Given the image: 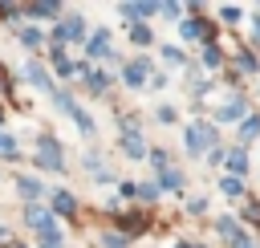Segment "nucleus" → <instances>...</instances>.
<instances>
[{"label": "nucleus", "mask_w": 260, "mask_h": 248, "mask_svg": "<svg viewBox=\"0 0 260 248\" xmlns=\"http://www.w3.org/2000/svg\"><path fill=\"white\" fill-rule=\"evenodd\" d=\"M37 167L45 171H65V154H61V142L53 134H41L37 138Z\"/></svg>", "instance_id": "nucleus-1"}, {"label": "nucleus", "mask_w": 260, "mask_h": 248, "mask_svg": "<svg viewBox=\"0 0 260 248\" xmlns=\"http://www.w3.org/2000/svg\"><path fill=\"white\" fill-rule=\"evenodd\" d=\"M211 146H215V126H207V122L187 126V150H191V154H203V150H211Z\"/></svg>", "instance_id": "nucleus-2"}, {"label": "nucleus", "mask_w": 260, "mask_h": 248, "mask_svg": "<svg viewBox=\"0 0 260 248\" xmlns=\"http://www.w3.org/2000/svg\"><path fill=\"white\" fill-rule=\"evenodd\" d=\"M53 102H57V106H61V110H65V114L77 122V130H81V134H93V118H89V114H85V110H81V106H77L69 94H61V89H57V94H53Z\"/></svg>", "instance_id": "nucleus-3"}, {"label": "nucleus", "mask_w": 260, "mask_h": 248, "mask_svg": "<svg viewBox=\"0 0 260 248\" xmlns=\"http://www.w3.org/2000/svg\"><path fill=\"white\" fill-rule=\"evenodd\" d=\"M81 37H85V20H81V16H69V20H61V24L53 28V45H57V49H61L65 41H81Z\"/></svg>", "instance_id": "nucleus-4"}, {"label": "nucleus", "mask_w": 260, "mask_h": 248, "mask_svg": "<svg viewBox=\"0 0 260 248\" xmlns=\"http://www.w3.org/2000/svg\"><path fill=\"white\" fill-rule=\"evenodd\" d=\"M24 224H28V228H32L37 236H45V232H53V228H57L53 211H49V207H37V203H32V207L24 211Z\"/></svg>", "instance_id": "nucleus-5"}, {"label": "nucleus", "mask_w": 260, "mask_h": 248, "mask_svg": "<svg viewBox=\"0 0 260 248\" xmlns=\"http://www.w3.org/2000/svg\"><path fill=\"white\" fill-rule=\"evenodd\" d=\"M122 77H126V85H130V89H142V81L150 77V61H146V57L130 61V65L122 69Z\"/></svg>", "instance_id": "nucleus-6"}, {"label": "nucleus", "mask_w": 260, "mask_h": 248, "mask_svg": "<svg viewBox=\"0 0 260 248\" xmlns=\"http://www.w3.org/2000/svg\"><path fill=\"white\" fill-rule=\"evenodd\" d=\"M77 73L85 77V89H89V94H106V85H110V73H102V69H85V65H81Z\"/></svg>", "instance_id": "nucleus-7"}, {"label": "nucleus", "mask_w": 260, "mask_h": 248, "mask_svg": "<svg viewBox=\"0 0 260 248\" xmlns=\"http://www.w3.org/2000/svg\"><path fill=\"white\" fill-rule=\"evenodd\" d=\"M85 53H89V57H110V33L98 28V33L85 41Z\"/></svg>", "instance_id": "nucleus-8"}, {"label": "nucleus", "mask_w": 260, "mask_h": 248, "mask_svg": "<svg viewBox=\"0 0 260 248\" xmlns=\"http://www.w3.org/2000/svg\"><path fill=\"white\" fill-rule=\"evenodd\" d=\"M122 150H126L130 159H142V154H146V142H142V134H138V130H126V134H122Z\"/></svg>", "instance_id": "nucleus-9"}, {"label": "nucleus", "mask_w": 260, "mask_h": 248, "mask_svg": "<svg viewBox=\"0 0 260 248\" xmlns=\"http://www.w3.org/2000/svg\"><path fill=\"white\" fill-rule=\"evenodd\" d=\"M77 211V199L69 191H53V215H73Z\"/></svg>", "instance_id": "nucleus-10"}, {"label": "nucleus", "mask_w": 260, "mask_h": 248, "mask_svg": "<svg viewBox=\"0 0 260 248\" xmlns=\"http://www.w3.org/2000/svg\"><path fill=\"white\" fill-rule=\"evenodd\" d=\"M118 12H122L126 20H142V16H154V12H158V4H122Z\"/></svg>", "instance_id": "nucleus-11"}, {"label": "nucleus", "mask_w": 260, "mask_h": 248, "mask_svg": "<svg viewBox=\"0 0 260 248\" xmlns=\"http://www.w3.org/2000/svg\"><path fill=\"white\" fill-rule=\"evenodd\" d=\"M215 118H219V122H240V118H248V114H244V98H232Z\"/></svg>", "instance_id": "nucleus-12"}, {"label": "nucleus", "mask_w": 260, "mask_h": 248, "mask_svg": "<svg viewBox=\"0 0 260 248\" xmlns=\"http://www.w3.org/2000/svg\"><path fill=\"white\" fill-rule=\"evenodd\" d=\"M16 191H20L24 199H41V195H45V187H41L32 175H20V179H16Z\"/></svg>", "instance_id": "nucleus-13"}, {"label": "nucleus", "mask_w": 260, "mask_h": 248, "mask_svg": "<svg viewBox=\"0 0 260 248\" xmlns=\"http://www.w3.org/2000/svg\"><path fill=\"white\" fill-rule=\"evenodd\" d=\"M24 16H45V20H49V16H61V4L41 0V4H28V8H24Z\"/></svg>", "instance_id": "nucleus-14"}, {"label": "nucleus", "mask_w": 260, "mask_h": 248, "mask_svg": "<svg viewBox=\"0 0 260 248\" xmlns=\"http://www.w3.org/2000/svg\"><path fill=\"white\" fill-rule=\"evenodd\" d=\"M24 77H28V81H32L37 89H53V85H49V73H45V69L37 65V61H28V65H24Z\"/></svg>", "instance_id": "nucleus-15"}, {"label": "nucleus", "mask_w": 260, "mask_h": 248, "mask_svg": "<svg viewBox=\"0 0 260 248\" xmlns=\"http://www.w3.org/2000/svg\"><path fill=\"white\" fill-rule=\"evenodd\" d=\"M53 69H57L61 77H73V73H77V65H73V61H69L61 49H53Z\"/></svg>", "instance_id": "nucleus-16"}, {"label": "nucleus", "mask_w": 260, "mask_h": 248, "mask_svg": "<svg viewBox=\"0 0 260 248\" xmlns=\"http://www.w3.org/2000/svg\"><path fill=\"white\" fill-rule=\"evenodd\" d=\"M162 187H167V191H179V187H183V171H171V167H167V171L158 175V191H162Z\"/></svg>", "instance_id": "nucleus-17"}, {"label": "nucleus", "mask_w": 260, "mask_h": 248, "mask_svg": "<svg viewBox=\"0 0 260 248\" xmlns=\"http://www.w3.org/2000/svg\"><path fill=\"white\" fill-rule=\"evenodd\" d=\"M215 232H219L223 240H236V236H240V224H236L232 215H219V220H215Z\"/></svg>", "instance_id": "nucleus-18"}, {"label": "nucleus", "mask_w": 260, "mask_h": 248, "mask_svg": "<svg viewBox=\"0 0 260 248\" xmlns=\"http://www.w3.org/2000/svg\"><path fill=\"white\" fill-rule=\"evenodd\" d=\"M20 41H24L28 49H41V41H45V33H41L37 24H24V28H20Z\"/></svg>", "instance_id": "nucleus-19"}, {"label": "nucleus", "mask_w": 260, "mask_h": 248, "mask_svg": "<svg viewBox=\"0 0 260 248\" xmlns=\"http://www.w3.org/2000/svg\"><path fill=\"white\" fill-rule=\"evenodd\" d=\"M183 37L187 41H199V37H207V24L203 20H183Z\"/></svg>", "instance_id": "nucleus-20"}, {"label": "nucleus", "mask_w": 260, "mask_h": 248, "mask_svg": "<svg viewBox=\"0 0 260 248\" xmlns=\"http://www.w3.org/2000/svg\"><path fill=\"white\" fill-rule=\"evenodd\" d=\"M228 167H232V175L240 179V175L248 171V154H244V150H232V154H228Z\"/></svg>", "instance_id": "nucleus-21"}, {"label": "nucleus", "mask_w": 260, "mask_h": 248, "mask_svg": "<svg viewBox=\"0 0 260 248\" xmlns=\"http://www.w3.org/2000/svg\"><path fill=\"white\" fill-rule=\"evenodd\" d=\"M256 134H260V118H252V114H248V118L240 122V138L248 142V138H256Z\"/></svg>", "instance_id": "nucleus-22"}, {"label": "nucleus", "mask_w": 260, "mask_h": 248, "mask_svg": "<svg viewBox=\"0 0 260 248\" xmlns=\"http://www.w3.org/2000/svg\"><path fill=\"white\" fill-rule=\"evenodd\" d=\"M219 187H223V195H232V199H236V195H244V183H240L236 175H223V179H219Z\"/></svg>", "instance_id": "nucleus-23"}, {"label": "nucleus", "mask_w": 260, "mask_h": 248, "mask_svg": "<svg viewBox=\"0 0 260 248\" xmlns=\"http://www.w3.org/2000/svg\"><path fill=\"white\" fill-rule=\"evenodd\" d=\"M20 150H16V138L12 134H0V159H16Z\"/></svg>", "instance_id": "nucleus-24"}, {"label": "nucleus", "mask_w": 260, "mask_h": 248, "mask_svg": "<svg viewBox=\"0 0 260 248\" xmlns=\"http://www.w3.org/2000/svg\"><path fill=\"white\" fill-rule=\"evenodd\" d=\"M219 61H223V57H219V49H215V45L207 41V45H203V65H207V69H215Z\"/></svg>", "instance_id": "nucleus-25"}, {"label": "nucleus", "mask_w": 260, "mask_h": 248, "mask_svg": "<svg viewBox=\"0 0 260 248\" xmlns=\"http://www.w3.org/2000/svg\"><path fill=\"white\" fill-rule=\"evenodd\" d=\"M41 248H65V236L53 228V232H45V236H41Z\"/></svg>", "instance_id": "nucleus-26"}, {"label": "nucleus", "mask_w": 260, "mask_h": 248, "mask_svg": "<svg viewBox=\"0 0 260 248\" xmlns=\"http://www.w3.org/2000/svg\"><path fill=\"white\" fill-rule=\"evenodd\" d=\"M130 41H134V45H150V28H146V24H134V28H130Z\"/></svg>", "instance_id": "nucleus-27"}, {"label": "nucleus", "mask_w": 260, "mask_h": 248, "mask_svg": "<svg viewBox=\"0 0 260 248\" xmlns=\"http://www.w3.org/2000/svg\"><path fill=\"white\" fill-rule=\"evenodd\" d=\"M162 57H167V65H183V49H179V45H167Z\"/></svg>", "instance_id": "nucleus-28"}, {"label": "nucleus", "mask_w": 260, "mask_h": 248, "mask_svg": "<svg viewBox=\"0 0 260 248\" xmlns=\"http://www.w3.org/2000/svg\"><path fill=\"white\" fill-rule=\"evenodd\" d=\"M236 65H240V69H244V73H256V69H260V65H256V57H252V53H240V57H236Z\"/></svg>", "instance_id": "nucleus-29"}, {"label": "nucleus", "mask_w": 260, "mask_h": 248, "mask_svg": "<svg viewBox=\"0 0 260 248\" xmlns=\"http://www.w3.org/2000/svg\"><path fill=\"white\" fill-rule=\"evenodd\" d=\"M150 163H154V171L162 175L167 167H171V159H167V150H150Z\"/></svg>", "instance_id": "nucleus-30"}, {"label": "nucleus", "mask_w": 260, "mask_h": 248, "mask_svg": "<svg viewBox=\"0 0 260 248\" xmlns=\"http://www.w3.org/2000/svg\"><path fill=\"white\" fill-rule=\"evenodd\" d=\"M102 244H106V248H126V236H122V232H106Z\"/></svg>", "instance_id": "nucleus-31"}, {"label": "nucleus", "mask_w": 260, "mask_h": 248, "mask_svg": "<svg viewBox=\"0 0 260 248\" xmlns=\"http://www.w3.org/2000/svg\"><path fill=\"white\" fill-rule=\"evenodd\" d=\"M138 195H142V199H154V195H158V183H142Z\"/></svg>", "instance_id": "nucleus-32"}, {"label": "nucleus", "mask_w": 260, "mask_h": 248, "mask_svg": "<svg viewBox=\"0 0 260 248\" xmlns=\"http://www.w3.org/2000/svg\"><path fill=\"white\" fill-rule=\"evenodd\" d=\"M219 16H223V20H228V24H236V20H240V8H232V4H228V8H223V12H219Z\"/></svg>", "instance_id": "nucleus-33"}, {"label": "nucleus", "mask_w": 260, "mask_h": 248, "mask_svg": "<svg viewBox=\"0 0 260 248\" xmlns=\"http://www.w3.org/2000/svg\"><path fill=\"white\" fill-rule=\"evenodd\" d=\"M232 248H256V244H252V236H244V232H240V236L232 240Z\"/></svg>", "instance_id": "nucleus-34"}, {"label": "nucleus", "mask_w": 260, "mask_h": 248, "mask_svg": "<svg viewBox=\"0 0 260 248\" xmlns=\"http://www.w3.org/2000/svg\"><path fill=\"white\" fill-rule=\"evenodd\" d=\"M175 248H195V244H175Z\"/></svg>", "instance_id": "nucleus-35"}, {"label": "nucleus", "mask_w": 260, "mask_h": 248, "mask_svg": "<svg viewBox=\"0 0 260 248\" xmlns=\"http://www.w3.org/2000/svg\"><path fill=\"white\" fill-rule=\"evenodd\" d=\"M0 122H4V114H0Z\"/></svg>", "instance_id": "nucleus-36"}]
</instances>
